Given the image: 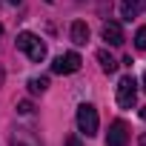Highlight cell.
<instances>
[{"mask_svg": "<svg viewBox=\"0 0 146 146\" xmlns=\"http://www.w3.org/2000/svg\"><path fill=\"white\" fill-rule=\"evenodd\" d=\"M9 3H12V6H17V3H23V0H9Z\"/></svg>", "mask_w": 146, "mask_h": 146, "instance_id": "obj_16", "label": "cell"}, {"mask_svg": "<svg viewBox=\"0 0 146 146\" xmlns=\"http://www.w3.org/2000/svg\"><path fill=\"white\" fill-rule=\"evenodd\" d=\"M17 49L26 52L29 60H35V63H43L46 60V43L37 35H32V32H20L17 35Z\"/></svg>", "mask_w": 146, "mask_h": 146, "instance_id": "obj_1", "label": "cell"}, {"mask_svg": "<svg viewBox=\"0 0 146 146\" xmlns=\"http://www.w3.org/2000/svg\"><path fill=\"white\" fill-rule=\"evenodd\" d=\"M0 37H3V23H0Z\"/></svg>", "mask_w": 146, "mask_h": 146, "instance_id": "obj_17", "label": "cell"}, {"mask_svg": "<svg viewBox=\"0 0 146 146\" xmlns=\"http://www.w3.org/2000/svg\"><path fill=\"white\" fill-rule=\"evenodd\" d=\"M66 146H83V143H80L75 135H69V137H66Z\"/></svg>", "mask_w": 146, "mask_h": 146, "instance_id": "obj_14", "label": "cell"}, {"mask_svg": "<svg viewBox=\"0 0 146 146\" xmlns=\"http://www.w3.org/2000/svg\"><path fill=\"white\" fill-rule=\"evenodd\" d=\"M103 40H106L109 46H123V29H120V23L106 20V23H103Z\"/></svg>", "mask_w": 146, "mask_h": 146, "instance_id": "obj_6", "label": "cell"}, {"mask_svg": "<svg viewBox=\"0 0 146 146\" xmlns=\"http://www.w3.org/2000/svg\"><path fill=\"white\" fill-rule=\"evenodd\" d=\"M140 117H143V120H146V106H143V109H140Z\"/></svg>", "mask_w": 146, "mask_h": 146, "instance_id": "obj_15", "label": "cell"}, {"mask_svg": "<svg viewBox=\"0 0 146 146\" xmlns=\"http://www.w3.org/2000/svg\"><path fill=\"white\" fill-rule=\"evenodd\" d=\"M80 54L78 52H66V54H60V57H54V63H52V72L54 75H75V72L80 69Z\"/></svg>", "mask_w": 146, "mask_h": 146, "instance_id": "obj_4", "label": "cell"}, {"mask_svg": "<svg viewBox=\"0 0 146 146\" xmlns=\"http://www.w3.org/2000/svg\"><path fill=\"white\" fill-rule=\"evenodd\" d=\"M46 89H49V78H32L29 80V92L32 95H43Z\"/></svg>", "mask_w": 146, "mask_h": 146, "instance_id": "obj_11", "label": "cell"}, {"mask_svg": "<svg viewBox=\"0 0 146 146\" xmlns=\"http://www.w3.org/2000/svg\"><path fill=\"white\" fill-rule=\"evenodd\" d=\"M106 143H109V146H126V143H129V126H126L123 120H115V123L109 126Z\"/></svg>", "mask_w": 146, "mask_h": 146, "instance_id": "obj_5", "label": "cell"}, {"mask_svg": "<svg viewBox=\"0 0 146 146\" xmlns=\"http://www.w3.org/2000/svg\"><path fill=\"white\" fill-rule=\"evenodd\" d=\"M12 146H40V143H37V140H32L26 129H17V132H15V137H12Z\"/></svg>", "mask_w": 146, "mask_h": 146, "instance_id": "obj_10", "label": "cell"}, {"mask_svg": "<svg viewBox=\"0 0 146 146\" xmlns=\"http://www.w3.org/2000/svg\"><path fill=\"white\" fill-rule=\"evenodd\" d=\"M46 3H54V0H46Z\"/></svg>", "mask_w": 146, "mask_h": 146, "instance_id": "obj_19", "label": "cell"}, {"mask_svg": "<svg viewBox=\"0 0 146 146\" xmlns=\"http://www.w3.org/2000/svg\"><path fill=\"white\" fill-rule=\"evenodd\" d=\"M86 40H89V26H86L83 20H75V23H72V43L83 46Z\"/></svg>", "mask_w": 146, "mask_h": 146, "instance_id": "obj_8", "label": "cell"}, {"mask_svg": "<svg viewBox=\"0 0 146 146\" xmlns=\"http://www.w3.org/2000/svg\"><path fill=\"white\" fill-rule=\"evenodd\" d=\"M98 126H100L98 109H95L92 103H80V106H78V129H80L86 137H95V135H98Z\"/></svg>", "mask_w": 146, "mask_h": 146, "instance_id": "obj_2", "label": "cell"}, {"mask_svg": "<svg viewBox=\"0 0 146 146\" xmlns=\"http://www.w3.org/2000/svg\"><path fill=\"white\" fill-rule=\"evenodd\" d=\"M135 46L146 52V26H140V29H137V35H135Z\"/></svg>", "mask_w": 146, "mask_h": 146, "instance_id": "obj_12", "label": "cell"}, {"mask_svg": "<svg viewBox=\"0 0 146 146\" xmlns=\"http://www.w3.org/2000/svg\"><path fill=\"white\" fill-rule=\"evenodd\" d=\"M135 100H137V80H135L132 75H126V78H120V83H117V106H120V109H132Z\"/></svg>", "mask_w": 146, "mask_h": 146, "instance_id": "obj_3", "label": "cell"}, {"mask_svg": "<svg viewBox=\"0 0 146 146\" xmlns=\"http://www.w3.org/2000/svg\"><path fill=\"white\" fill-rule=\"evenodd\" d=\"M143 89H146V75H143Z\"/></svg>", "mask_w": 146, "mask_h": 146, "instance_id": "obj_18", "label": "cell"}, {"mask_svg": "<svg viewBox=\"0 0 146 146\" xmlns=\"http://www.w3.org/2000/svg\"><path fill=\"white\" fill-rule=\"evenodd\" d=\"M17 112H20V115H32V103H29V100H20V103H17Z\"/></svg>", "mask_w": 146, "mask_h": 146, "instance_id": "obj_13", "label": "cell"}, {"mask_svg": "<svg viewBox=\"0 0 146 146\" xmlns=\"http://www.w3.org/2000/svg\"><path fill=\"white\" fill-rule=\"evenodd\" d=\"M98 60H100V69H103V72H109V75H112V72H117V60H115L106 49L98 52Z\"/></svg>", "mask_w": 146, "mask_h": 146, "instance_id": "obj_9", "label": "cell"}, {"mask_svg": "<svg viewBox=\"0 0 146 146\" xmlns=\"http://www.w3.org/2000/svg\"><path fill=\"white\" fill-rule=\"evenodd\" d=\"M146 6V0H120V17L123 20H135Z\"/></svg>", "mask_w": 146, "mask_h": 146, "instance_id": "obj_7", "label": "cell"}]
</instances>
